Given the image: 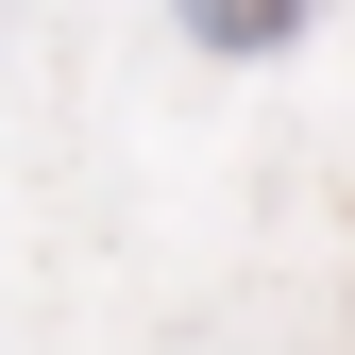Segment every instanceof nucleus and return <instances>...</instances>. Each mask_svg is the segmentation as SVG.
Returning a JSON list of instances; mask_svg holds the SVG:
<instances>
[{
    "instance_id": "1",
    "label": "nucleus",
    "mask_w": 355,
    "mask_h": 355,
    "mask_svg": "<svg viewBox=\"0 0 355 355\" xmlns=\"http://www.w3.org/2000/svg\"><path fill=\"white\" fill-rule=\"evenodd\" d=\"M169 17H187L203 51H288V34H304V0H169Z\"/></svg>"
}]
</instances>
